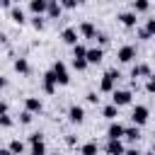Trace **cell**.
<instances>
[{
	"label": "cell",
	"instance_id": "41",
	"mask_svg": "<svg viewBox=\"0 0 155 155\" xmlns=\"http://www.w3.org/2000/svg\"><path fill=\"white\" fill-rule=\"evenodd\" d=\"M0 155H12V153H10L7 148H0Z\"/></svg>",
	"mask_w": 155,
	"mask_h": 155
},
{
	"label": "cell",
	"instance_id": "30",
	"mask_svg": "<svg viewBox=\"0 0 155 155\" xmlns=\"http://www.w3.org/2000/svg\"><path fill=\"white\" fill-rule=\"evenodd\" d=\"M145 92H148V94L155 92V78H148V80H145Z\"/></svg>",
	"mask_w": 155,
	"mask_h": 155
},
{
	"label": "cell",
	"instance_id": "16",
	"mask_svg": "<svg viewBox=\"0 0 155 155\" xmlns=\"http://www.w3.org/2000/svg\"><path fill=\"white\" fill-rule=\"evenodd\" d=\"M61 5H58V0H48L46 2V15L51 17V19H56V17H61Z\"/></svg>",
	"mask_w": 155,
	"mask_h": 155
},
{
	"label": "cell",
	"instance_id": "8",
	"mask_svg": "<svg viewBox=\"0 0 155 155\" xmlns=\"http://www.w3.org/2000/svg\"><path fill=\"white\" fill-rule=\"evenodd\" d=\"M41 109H44V104H41L39 97H27V99H24V111H29L31 116H34V114H41Z\"/></svg>",
	"mask_w": 155,
	"mask_h": 155
},
{
	"label": "cell",
	"instance_id": "38",
	"mask_svg": "<svg viewBox=\"0 0 155 155\" xmlns=\"http://www.w3.org/2000/svg\"><path fill=\"white\" fill-rule=\"evenodd\" d=\"M0 7H7V10H10V7H12V2H10V0H0Z\"/></svg>",
	"mask_w": 155,
	"mask_h": 155
},
{
	"label": "cell",
	"instance_id": "36",
	"mask_svg": "<svg viewBox=\"0 0 155 155\" xmlns=\"http://www.w3.org/2000/svg\"><path fill=\"white\" fill-rule=\"evenodd\" d=\"M94 39H97L99 44H107V41H109V36H107V34H99V31H97V36H94Z\"/></svg>",
	"mask_w": 155,
	"mask_h": 155
},
{
	"label": "cell",
	"instance_id": "4",
	"mask_svg": "<svg viewBox=\"0 0 155 155\" xmlns=\"http://www.w3.org/2000/svg\"><path fill=\"white\" fill-rule=\"evenodd\" d=\"M131 99H133V94H131V90H114L111 92V104L119 109V107H126V104H131Z\"/></svg>",
	"mask_w": 155,
	"mask_h": 155
},
{
	"label": "cell",
	"instance_id": "35",
	"mask_svg": "<svg viewBox=\"0 0 155 155\" xmlns=\"http://www.w3.org/2000/svg\"><path fill=\"white\" fill-rule=\"evenodd\" d=\"M87 102H90V104H97V102H99L97 92H87Z\"/></svg>",
	"mask_w": 155,
	"mask_h": 155
},
{
	"label": "cell",
	"instance_id": "10",
	"mask_svg": "<svg viewBox=\"0 0 155 155\" xmlns=\"http://www.w3.org/2000/svg\"><path fill=\"white\" fill-rule=\"evenodd\" d=\"M107 136H109V140H121L124 138V126L119 121H111L109 128H107Z\"/></svg>",
	"mask_w": 155,
	"mask_h": 155
},
{
	"label": "cell",
	"instance_id": "20",
	"mask_svg": "<svg viewBox=\"0 0 155 155\" xmlns=\"http://www.w3.org/2000/svg\"><path fill=\"white\" fill-rule=\"evenodd\" d=\"M97 153H99V145H97L94 140H90V143L80 145V155H97Z\"/></svg>",
	"mask_w": 155,
	"mask_h": 155
},
{
	"label": "cell",
	"instance_id": "25",
	"mask_svg": "<svg viewBox=\"0 0 155 155\" xmlns=\"http://www.w3.org/2000/svg\"><path fill=\"white\" fill-rule=\"evenodd\" d=\"M85 51H87V48H85L82 44H75V46H73V58H85Z\"/></svg>",
	"mask_w": 155,
	"mask_h": 155
},
{
	"label": "cell",
	"instance_id": "18",
	"mask_svg": "<svg viewBox=\"0 0 155 155\" xmlns=\"http://www.w3.org/2000/svg\"><path fill=\"white\" fill-rule=\"evenodd\" d=\"M46 2L48 0H31L29 2V10L34 12V17H41V12H46Z\"/></svg>",
	"mask_w": 155,
	"mask_h": 155
},
{
	"label": "cell",
	"instance_id": "31",
	"mask_svg": "<svg viewBox=\"0 0 155 155\" xmlns=\"http://www.w3.org/2000/svg\"><path fill=\"white\" fill-rule=\"evenodd\" d=\"M31 27L41 31V29H44V19H41V17H31Z\"/></svg>",
	"mask_w": 155,
	"mask_h": 155
},
{
	"label": "cell",
	"instance_id": "32",
	"mask_svg": "<svg viewBox=\"0 0 155 155\" xmlns=\"http://www.w3.org/2000/svg\"><path fill=\"white\" fill-rule=\"evenodd\" d=\"M31 119H34V116H31L29 111H22V114H19V124H31Z\"/></svg>",
	"mask_w": 155,
	"mask_h": 155
},
{
	"label": "cell",
	"instance_id": "43",
	"mask_svg": "<svg viewBox=\"0 0 155 155\" xmlns=\"http://www.w3.org/2000/svg\"><path fill=\"white\" fill-rule=\"evenodd\" d=\"M56 155H58V153H56Z\"/></svg>",
	"mask_w": 155,
	"mask_h": 155
},
{
	"label": "cell",
	"instance_id": "28",
	"mask_svg": "<svg viewBox=\"0 0 155 155\" xmlns=\"http://www.w3.org/2000/svg\"><path fill=\"white\" fill-rule=\"evenodd\" d=\"M73 68H75V70H85V68H87L85 58H73Z\"/></svg>",
	"mask_w": 155,
	"mask_h": 155
},
{
	"label": "cell",
	"instance_id": "40",
	"mask_svg": "<svg viewBox=\"0 0 155 155\" xmlns=\"http://www.w3.org/2000/svg\"><path fill=\"white\" fill-rule=\"evenodd\" d=\"M2 87H7V80H5L2 75H0V90H2Z\"/></svg>",
	"mask_w": 155,
	"mask_h": 155
},
{
	"label": "cell",
	"instance_id": "1",
	"mask_svg": "<svg viewBox=\"0 0 155 155\" xmlns=\"http://www.w3.org/2000/svg\"><path fill=\"white\" fill-rule=\"evenodd\" d=\"M121 75H119V70L116 68H111V70H107L104 75H102V82H99V90L102 92H114V85H116V80H119Z\"/></svg>",
	"mask_w": 155,
	"mask_h": 155
},
{
	"label": "cell",
	"instance_id": "6",
	"mask_svg": "<svg viewBox=\"0 0 155 155\" xmlns=\"http://www.w3.org/2000/svg\"><path fill=\"white\" fill-rule=\"evenodd\" d=\"M61 39H63L68 46H75V44L80 41V34H78V29H75V27H65V29L61 31Z\"/></svg>",
	"mask_w": 155,
	"mask_h": 155
},
{
	"label": "cell",
	"instance_id": "34",
	"mask_svg": "<svg viewBox=\"0 0 155 155\" xmlns=\"http://www.w3.org/2000/svg\"><path fill=\"white\" fill-rule=\"evenodd\" d=\"M0 126H5V128H10V126H12V119H10L7 114H2V116H0Z\"/></svg>",
	"mask_w": 155,
	"mask_h": 155
},
{
	"label": "cell",
	"instance_id": "2",
	"mask_svg": "<svg viewBox=\"0 0 155 155\" xmlns=\"http://www.w3.org/2000/svg\"><path fill=\"white\" fill-rule=\"evenodd\" d=\"M148 116H150V109H148L145 104H136L133 111H131V121L136 124V128L143 126V124H148Z\"/></svg>",
	"mask_w": 155,
	"mask_h": 155
},
{
	"label": "cell",
	"instance_id": "37",
	"mask_svg": "<svg viewBox=\"0 0 155 155\" xmlns=\"http://www.w3.org/2000/svg\"><path fill=\"white\" fill-rule=\"evenodd\" d=\"M7 114V102H0V116Z\"/></svg>",
	"mask_w": 155,
	"mask_h": 155
},
{
	"label": "cell",
	"instance_id": "24",
	"mask_svg": "<svg viewBox=\"0 0 155 155\" xmlns=\"http://www.w3.org/2000/svg\"><path fill=\"white\" fill-rule=\"evenodd\" d=\"M7 150H10L12 155H22V153H24V143H22V140H12Z\"/></svg>",
	"mask_w": 155,
	"mask_h": 155
},
{
	"label": "cell",
	"instance_id": "15",
	"mask_svg": "<svg viewBox=\"0 0 155 155\" xmlns=\"http://www.w3.org/2000/svg\"><path fill=\"white\" fill-rule=\"evenodd\" d=\"M44 92H46V94H53V92H56V78H53L51 70L44 73Z\"/></svg>",
	"mask_w": 155,
	"mask_h": 155
},
{
	"label": "cell",
	"instance_id": "22",
	"mask_svg": "<svg viewBox=\"0 0 155 155\" xmlns=\"http://www.w3.org/2000/svg\"><path fill=\"white\" fill-rule=\"evenodd\" d=\"M15 70L22 73V75H27V73H29V63H27V58H17V61H15Z\"/></svg>",
	"mask_w": 155,
	"mask_h": 155
},
{
	"label": "cell",
	"instance_id": "33",
	"mask_svg": "<svg viewBox=\"0 0 155 155\" xmlns=\"http://www.w3.org/2000/svg\"><path fill=\"white\" fill-rule=\"evenodd\" d=\"M29 140H31V145H36V143H44V133H31V136H29Z\"/></svg>",
	"mask_w": 155,
	"mask_h": 155
},
{
	"label": "cell",
	"instance_id": "9",
	"mask_svg": "<svg viewBox=\"0 0 155 155\" xmlns=\"http://www.w3.org/2000/svg\"><path fill=\"white\" fill-rule=\"evenodd\" d=\"M68 119H70L73 124H82V121H85V109H82L80 104H73V107L68 109Z\"/></svg>",
	"mask_w": 155,
	"mask_h": 155
},
{
	"label": "cell",
	"instance_id": "27",
	"mask_svg": "<svg viewBox=\"0 0 155 155\" xmlns=\"http://www.w3.org/2000/svg\"><path fill=\"white\" fill-rule=\"evenodd\" d=\"M31 155H46V145H44V143L31 145Z\"/></svg>",
	"mask_w": 155,
	"mask_h": 155
},
{
	"label": "cell",
	"instance_id": "11",
	"mask_svg": "<svg viewBox=\"0 0 155 155\" xmlns=\"http://www.w3.org/2000/svg\"><path fill=\"white\" fill-rule=\"evenodd\" d=\"M131 78H153L150 75V65L148 63H136L131 68Z\"/></svg>",
	"mask_w": 155,
	"mask_h": 155
},
{
	"label": "cell",
	"instance_id": "19",
	"mask_svg": "<svg viewBox=\"0 0 155 155\" xmlns=\"http://www.w3.org/2000/svg\"><path fill=\"white\" fill-rule=\"evenodd\" d=\"M150 10V2L148 0H133L131 2V12L136 15V12H148Z\"/></svg>",
	"mask_w": 155,
	"mask_h": 155
},
{
	"label": "cell",
	"instance_id": "3",
	"mask_svg": "<svg viewBox=\"0 0 155 155\" xmlns=\"http://www.w3.org/2000/svg\"><path fill=\"white\" fill-rule=\"evenodd\" d=\"M51 73H53V78H56V85H68V82H70V78H68V68H65V63H61V61H56V63H53V68H51Z\"/></svg>",
	"mask_w": 155,
	"mask_h": 155
},
{
	"label": "cell",
	"instance_id": "14",
	"mask_svg": "<svg viewBox=\"0 0 155 155\" xmlns=\"http://www.w3.org/2000/svg\"><path fill=\"white\" fill-rule=\"evenodd\" d=\"M78 34H82L85 39H94V36H97V29H94L92 22H82V24L78 27Z\"/></svg>",
	"mask_w": 155,
	"mask_h": 155
},
{
	"label": "cell",
	"instance_id": "12",
	"mask_svg": "<svg viewBox=\"0 0 155 155\" xmlns=\"http://www.w3.org/2000/svg\"><path fill=\"white\" fill-rule=\"evenodd\" d=\"M116 19H119L124 27H136V22H138V17H136L131 10H126V12H119V15H116Z\"/></svg>",
	"mask_w": 155,
	"mask_h": 155
},
{
	"label": "cell",
	"instance_id": "26",
	"mask_svg": "<svg viewBox=\"0 0 155 155\" xmlns=\"http://www.w3.org/2000/svg\"><path fill=\"white\" fill-rule=\"evenodd\" d=\"M143 31H145L148 36H153V34H155V19H145V27H143Z\"/></svg>",
	"mask_w": 155,
	"mask_h": 155
},
{
	"label": "cell",
	"instance_id": "5",
	"mask_svg": "<svg viewBox=\"0 0 155 155\" xmlns=\"http://www.w3.org/2000/svg\"><path fill=\"white\" fill-rule=\"evenodd\" d=\"M102 58H104V51H102L99 46L85 51V63H87V65H97V63H102Z\"/></svg>",
	"mask_w": 155,
	"mask_h": 155
},
{
	"label": "cell",
	"instance_id": "42",
	"mask_svg": "<svg viewBox=\"0 0 155 155\" xmlns=\"http://www.w3.org/2000/svg\"><path fill=\"white\" fill-rule=\"evenodd\" d=\"M0 148H2V145H0Z\"/></svg>",
	"mask_w": 155,
	"mask_h": 155
},
{
	"label": "cell",
	"instance_id": "21",
	"mask_svg": "<svg viewBox=\"0 0 155 155\" xmlns=\"http://www.w3.org/2000/svg\"><path fill=\"white\" fill-rule=\"evenodd\" d=\"M102 116H104V119H109V121H114V119L119 116V109H116L114 104H107V107L102 109Z\"/></svg>",
	"mask_w": 155,
	"mask_h": 155
},
{
	"label": "cell",
	"instance_id": "23",
	"mask_svg": "<svg viewBox=\"0 0 155 155\" xmlns=\"http://www.w3.org/2000/svg\"><path fill=\"white\" fill-rule=\"evenodd\" d=\"M124 138H128V140H138V138H140V131H138L136 126H131V128H124Z\"/></svg>",
	"mask_w": 155,
	"mask_h": 155
},
{
	"label": "cell",
	"instance_id": "39",
	"mask_svg": "<svg viewBox=\"0 0 155 155\" xmlns=\"http://www.w3.org/2000/svg\"><path fill=\"white\" fill-rule=\"evenodd\" d=\"M124 155H140V153H138L136 148H131V150H124Z\"/></svg>",
	"mask_w": 155,
	"mask_h": 155
},
{
	"label": "cell",
	"instance_id": "13",
	"mask_svg": "<svg viewBox=\"0 0 155 155\" xmlns=\"http://www.w3.org/2000/svg\"><path fill=\"white\" fill-rule=\"evenodd\" d=\"M10 19H12L15 24H24V22H27V17H24V10H22L19 5H12V7H10Z\"/></svg>",
	"mask_w": 155,
	"mask_h": 155
},
{
	"label": "cell",
	"instance_id": "17",
	"mask_svg": "<svg viewBox=\"0 0 155 155\" xmlns=\"http://www.w3.org/2000/svg\"><path fill=\"white\" fill-rule=\"evenodd\" d=\"M124 143L121 140H109L107 143V155H124Z\"/></svg>",
	"mask_w": 155,
	"mask_h": 155
},
{
	"label": "cell",
	"instance_id": "29",
	"mask_svg": "<svg viewBox=\"0 0 155 155\" xmlns=\"http://www.w3.org/2000/svg\"><path fill=\"white\" fill-rule=\"evenodd\" d=\"M58 5H61V10H63V7H65V10H73V7H78V2H75V0H61Z\"/></svg>",
	"mask_w": 155,
	"mask_h": 155
},
{
	"label": "cell",
	"instance_id": "7",
	"mask_svg": "<svg viewBox=\"0 0 155 155\" xmlns=\"http://www.w3.org/2000/svg\"><path fill=\"white\" fill-rule=\"evenodd\" d=\"M116 58H119L121 63H131V61L136 58V46H131V44L121 46V48H119V53H116Z\"/></svg>",
	"mask_w": 155,
	"mask_h": 155
}]
</instances>
